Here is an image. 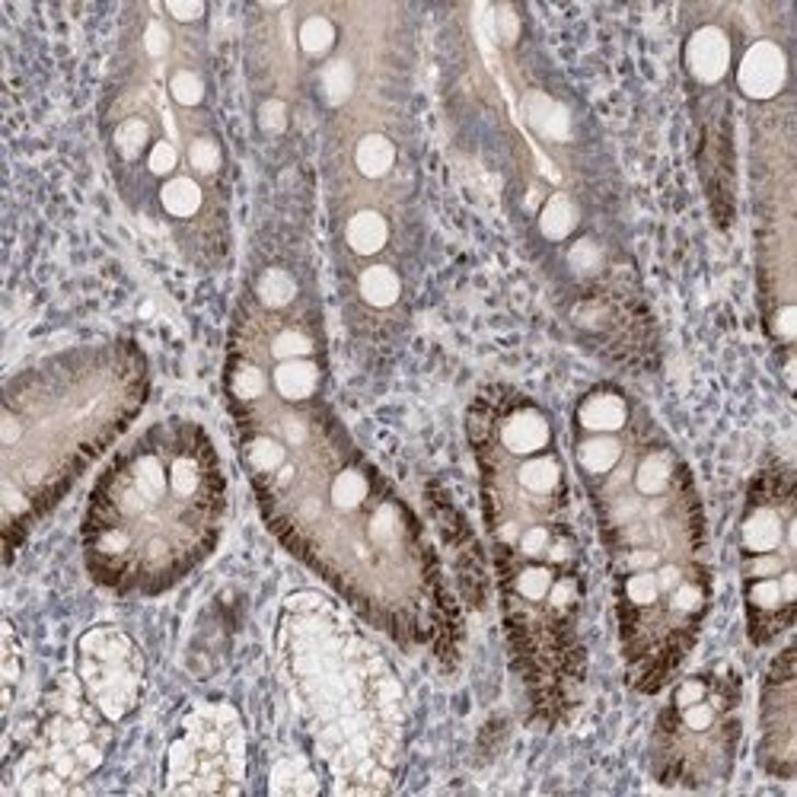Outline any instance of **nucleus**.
<instances>
[{
	"instance_id": "obj_16",
	"label": "nucleus",
	"mask_w": 797,
	"mask_h": 797,
	"mask_svg": "<svg viewBox=\"0 0 797 797\" xmlns=\"http://www.w3.org/2000/svg\"><path fill=\"white\" fill-rule=\"evenodd\" d=\"M358 290H361V297L370 307L386 310V307H393L399 300L402 281H399V275L390 265H370V268H363Z\"/></svg>"
},
{
	"instance_id": "obj_10",
	"label": "nucleus",
	"mask_w": 797,
	"mask_h": 797,
	"mask_svg": "<svg viewBox=\"0 0 797 797\" xmlns=\"http://www.w3.org/2000/svg\"><path fill=\"white\" fill-rule=\"evenodd\" d=\"M625 421H628V402L616 390H600L580 402V435H616L625 428Z\"/></svg>"
},
{
	"instance_id": "obj_1",
	"label": "nucleus",
	"mask_w": 797,
	"mask_h": 797,
	"mask_svg": "<svg viewBox=\"0 0 797 797\" xmlns=\"http://www.w3.org/2000/svg\"><path fill=\"white\" fill-rule=\"evenodd\" d=\"M281 654L338 792H383L402 727V689L386 660L310 593L285 607Z\"/></svg>"
},
{
	"instance_id": "obj_27",
	"label": "nucleus",
	"mask_w": 797,
	"mask_h": 797,
	"mask_svg": "<svg viewBox=\"0 0 797 797\" xmlns=\"http://www.w3.org/2000/svg\"><path fill=\"white\" fill-rule=\"evenodd\" d=\"M180 166V150L173 141H153L147 150V170L150 176H170Z\"/></svg>"
},
{
	"instance_id": "obj_12",
	"label": "nucleus",
	"mask_w": 797,
	"mask_h": 797,
	"mask_svg": "<svg viewBox=\"0 0 797 797\" xmlns=\"http://www.w3.org/2000/svg\"><path fill=\"white\" fill-rule=\"evenodd\" d=\"M523 112H527V122L536 135H543L548 141H568L571 135V115L562 103H555L552 96L545 93H530L527 103H523Z\"/></svg>"
},
{
	"instance_id": "obj_6",
	"label": "nucleus",
	"mask_w": 797,
	"mask_h": 797,
	"mask_svg": "<svg viewBox=\"0 0 797 797\" xmlns=\"http://www.w3.org/2000/svg\"><path fill=\"white\" fill-rule=\"evenodd\" d=\"M740 543L747 552V584L775 580L785 597L797 600L795 575V485H785L782 495L753 501L743 517Z\"/></svg>"
},
{
	"instance_id": "obj_9",
	"label": "nucleus",
	"mask_w": 797,
	"mask_h": 797,
	"mask_svg": "<svg viewBox=\"0 0 797 797\" xmlns=\"http://www.w3.org/2000/svg\"><path fill=\"white\" fill-rule=\"evenodd\" d=\"M498 443L508 450V453H536L545 450L552 443V428H548V418H545L540 408L533 405H520L513 408L510 415L501 418L498 425Z\"/></svg>"
},
{
	"instance_id": "obj_14",
	"label": "nucleus",
	"mask_w": 797,
	"mask_h": 797,
	"mask_svg": "<svg viewBox=\"0 0 797 797\" xmlns=\"http://www.w3.org/2000/svg\"><path fill=\"white\" fill-rule=\"evenodd\" d=\"M396 163V145L386 135H363L355 150V166L363 180H383Z\"/></svg>"
},
{
	"instance_id": "obj_2",
	"label": "nucleus",
	"mask_w": 797,
	"mask_h": 797,
	"mask_svg": "<svg viewBox=\"0 0 797 797\" xmlns=\"http://www.w3.org/2000/svg\"><path fill=\"white\" fill-rule=\"evenodd\" d=\"M160 428L147 435L122 463L100 482L90 513V555L96 565H112L145 543L147 565H163L160 533L182 523L205 533L220 513V478L215 457L185 428L160 440Z\"/></svg>"
},
{
	"instance_id": "obj_20",
	"label": "nucleus",
	"mask_w": 797,
	"mask_h": 797,
	"mask_svg": "<svg viewBox=\"0 0 797 797\" xmlns=\"http://www.w3.org/2000/svg\"><path fill=\"white\" fill-rule=\"evenodd\" d=\"M3 712H10L13 705V692L20 683V670H23V651H20V638H16V628L13 622L7 619L3 622Z\"/></svg>"
},
{
	"instance_id": "obj_15",
	"label": "nucleus",
	"mask_w": 797,
	"mask_h": 797,
	"mask_svg": "<svg viewBox=\"0 0 797 797\" xmlns=\"http://www.w3.org/2000/svg\"><path fill=\"white\" fill-rule=\"evenodd\" d=\"M160 205H163V211L170 218H195L201 211V205H205V192H201L198 182L188 180V176H173V180L163 182V188H160Z\"/></svg>"
},
{
	"instance_id": "obj_21",
	"label": "nucleus",
	"mask_w": 797,
	"mask_h": 797,
	"mask_svg": "<svg viewBox=\"0 0 797 797\" xmlns=\"http://www.w3.org/2000/svg\"><path fill=\"white\" fill-rule=\"evenodd\" d=\"M355 83H358V77H355L351 61H345V58L328 61L326 71H323V96H326L328 106H342V103H348L351 93H355Z\"/></svg>"
},
{
	"instance_id": "obj_26",
	"label": "nucleus",
	"mask_w": 797,
	"mask_h": 797,
	"mask_svg": "<svg viewBox=\"0 0 797 797\" xmlns=\"http://www.w3.org/2000/svg\"><path fill=\"white\" fill-rule=\"evenodd\" d=\"M188 160H192V166L201 173V176H211V173H218L220 170V147L215 138H195L192 147H188Z\"/></svg>"
},
{
	"instance_id": "obj_13",
	"label": "nucleus",
	"mask_w": 797,
	"mask_h": 797,
	"mask_svg": "<svg viewBox=\"0 0 797 797\" xmlns=\"http://www.w3.org/2000/svg\"><path fill=\"white\" fill-rule=\"evenodd\" d=\"M345 240L358 255H377L390 240V223L380 211H358L345 227Z\"/></svg>"
},
{
	"instance_id": "obj_17",
	"label": "nucleus",
	"mask_w": 797,
	"mask_h": 797,
	"mask_svg": "<svg viewBox=\"0 0 797 797\" xmlns=\"http://www.w3.org/2000/svg\"><path fill=\"white\" fill-rule=\"evenodd\" d=\"M575 227H578V208H575V201L568 195H562V192L552 195L543 205V211H540V233H543L545 240L558 243V240H568Z\"/></svg>"
},
{
	"instance_id": "obj_3",
	"label": "nucleus",
	"mask_w": 797,
	"mask_h": 797,
	"mask_svg": "<svg viewBox=\"0 0 797 797\" xmlns=\"http://www.w3.org/2000/svg\"><path fill=\"white\" fill-rule=\"evenodd\" d=\"M106 715L86 698L80 683L61 677L48 698V715L38 730L36 750L20 772L23 795H68L77 792L106 756Z\"/></svg>"
},
{
	"instance_id": "obj_19",
	"label": "nucleus",
	"mask_w": 797,
	"mask_h": 797,
	"mask_svg": "<svg viewBox=\"0 0 797 797\" xmlns=\"http://www.w3.org/2000/svg\"><path fill=\"white\" fill-rule=\"evenodd\" d=\"M272 792L275 795H313V792H320V782L307 769V762L285 760L272 772Z\"/></svg>"
},
{
	"instance_id": "obj_28",
	"label": "nucleus",
	"mask_w": 797,
	"mask_h": 797,
	"mask_svg": "<svg viewBox=\"0 0 797 797\" xmlns=\"http://www.w3.org/2000/svg\"><path fill=\"white\" fill-rule=\"evenodd\" d=\"M258 125H262V131H268V135H281V131L288 128V106H285L281 100H265V103L258 106Z\"/></svg>"
},
{
	"instance_id": "obj_11",
	"label": "nucleus",
	"mask_w": 797,
	"mask_h": 797,
	"mask_svg": "<svg viewBox=\"0 0 797 797\" xmlns=\"http://www.w3.org/2000/svg\"><path fill=\"white\" fill-rule=\"evenodd\" d=\"M272 386L285 402H307L320 390V367L310 358L278 361L272 370Z\"/></svg>"
},
{
	"instance_id": "obj_29",
	"label": "nucleus",
	"mask_w": 797,
	"mask_h": 797,
	"mask_svg": "<svg viewBox=\"0 0 797 797\" xmlns=\"http://www.w3.org/2000/svg\"><path fill=\"white\" fill-rule=\"evenodd\" d=\"M141 42H145V51L150 58H163L170 51V45H173V36H170V30L163 23L150 20L145 26V38Z\"/></svg>"
},
{
	"instance_id": "obj_25",
	"label": "nucleus",
	"mask_w": 797,
	"mask_h": 797,
	"mask_svg": "<svg viewBox=\"0 0 797 797\" xmlns=\"http://www.w3.org/2000/svg\"><path fill=\"white\" fill-rule=\"evenodd\" d=\"M170 96H173V103H180L185 109H195V106L205 103V80L195 71L180 68L170 77Z\"/></svg>"
},
{
	"instance_id": "obj_8",
	"label": "nucleus",
	"mask_w": 797,
	"mask_h": 797,
	"mask_svg": "<svg viewBox=\"0 0 797 797\" xmlns=\"http://www.w3.org/2000/svg\"><path fill=\"white\" fill-rule=\"evenodd\" d=\"M686 68L695 83L715 86L730 71V38L721 26H702L686 42Z\"/></svg>"
},
{
	"instance_id": "obj_4",
	"label": "nucleus",
	"mask_w": 797,
	"mask_h": 797,
	"mask_svg": "<svg viewBox=\"0 0 797 797\" xmlns=\"http://www.w3.org/2000/svg\"><path fill=\"white\" fill-rule=\"evenodd\" d=\"M246 747L233 708L201 705L182 721L170 747L166 788L180 795H236L243 792Z\"/></svg>"
},
{
	"instance_id": "obj_23",
	"label": "nucleus",
	"mask_w": 797,
	"mask_h": 797,
	"mask_svg": "<svg viewBox=\"0 0 797 797\" xmlns=\"http://www.w3.org/2000/svg\"><path fill=\"white\" fill-rule=\"evenodd\" d=\"M112 141H115V150L125 157V160H138L141 157V150L150 145V125H147L145 118H125L118 128H115V135H112Z\"/></svg>"
},
{
	"instance_id": "obj_18",
	"label": "nucleus",
	"mask_w": 797,
	"mask_h": 797,
	"mask_svg": "<svg viewBox=\"0 0 797 797\" xmlns=\"http://www.w3.org/2000/svg\"><path fill=\"white\" fill-rule=\"evenodd\" d=\"M297 297V281L285 268H265L255 281V300L265 310H285Z\"/></svg>"
},
{
	"instance_id": "obj_7",
	"label": "nucleus",
	"mask_w": 797,
	"mask_h": 797,
	"mask_svg": "<svg viewBox=\"0 0 797 797\" xmlns=\"http://www.w3.org/2000/svg\"><path fill=\"white\" fill-rule=\"evenodd\" d=\"M785 80H788V55L772 38L753 42L747 48V55L740 58L737 83H740V93L747 100L765 103V100L778 96L782 86H785Z\"/></svg>"
},
{
	"instance_id": "obj_24",
	"label": "nucleus",
	"mask_w": 797,
	"mask_h": 797,
	"mask_svg": "<svg viewBox=\"0 0 797 797\" xmlns=\"http://www.w3.org/2000/svg\"><path fill=\"white\" fill-rule=\"evenodd\" d=\"M268 351L275 361H290V358H310L313 355V338L303 332V328H281L272 335L268 342Z\"/></svg>"
},
{
	"instance_id": "obj_5",
	"label": "nucleus",
	"mask_w": 797,
	"mask_h": 797,
	"mask_svg": "<svg viewBox=\"0 0 797 797\" xmlns=\"http://www.w3.org/2000/svg\"><path fill=\"white\" fill-rule=\"evenodd\" d=\"M77 680L106 721L128 718L145 689V657L115 625H96L77 642Z\"/></svg>"
},
{
	"instance_id": "obj_30",
	"label": "nucleus",
	"mask_w": 797,
	"mask_h": 797,
	"mask_svg": "<svg viewBox=\"0 0 797 797\" xmlns=\"http://www.w3.org/2000/svg\"><path fill=\"white\" fill-rule=\"evenodd\" d=\"M173 20H180V23H195V20H201L205 16V3H166L163 7Z\"/></svg>"
},
{
	"instance_id": "obj_22",
	"label": "nucleus",
	"mask_w": 797,
	"mask_h": 797,
	"mask_svg": "<svg viewBox=\"0 0 797 797\" xmlns=\"http://www.w3.org/2000/svg\"><path fill=\"white\" fill-rule=\"evenodd\" d=\"M297 42H300V51L310 55V58H323L332 51L335 45V26L326 16H307L297 30Z\"/></svg>"
}]
</instances>
